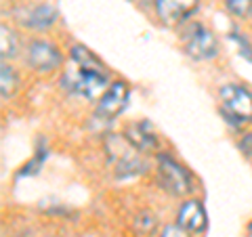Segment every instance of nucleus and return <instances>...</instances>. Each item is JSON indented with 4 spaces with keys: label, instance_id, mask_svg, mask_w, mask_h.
<instances>
[{
    "label": "nucleus",
    "instance_id": "20e7f679",
    "mask_svg": "<svg viewBox=\"0 0 252 237\" xmlns=\"http://www.w3.org/2000/svg\"><path fill=\"white\" fill-rule=\"evenodd\" d=\"M158 162H160L158 177H160L162 185L166 187L170 193L187 195L189 191H191V178H189V175L183 168H181L175 160H170L168 155H160V157H158Z\"/></svg>",
    "mask_w": 252,
    "mask_h": 237
},
{
    "label": "nucleus",
    "instance_id": "9d476101",
    "mask_svg": "<svg viewBox=\"0 0 252 237\" xmlns=\"http://www.w3.org/2000/svg\"><path fill=\"white\" fill-rule=\"evenodd\" d=\"M126 139L130 141V145L139 149V151H154V149L158 147V137H156V132L152 128V124L149 122H135V124H130L128 128H126Z\"/></svg>",
    "mask_w": 252,
    "mask_h": 237
},
{
    "label": "nucleus",
    "instance_id": "dca6fc26",
    "mask_svg": "<svg viewBox=\"0 0 252 237\" xmlns=\"http://www.w3.org/2000/svg\"><path fill=\"white\" fill-rule=\"evenodd\" d=\"M160 237H189V231H185V229L179 227V225H168V227L162 231Z\"/></svg>",
    "mask_w": 252,
    "mask_h": 237
},
{
    "label": "nucleus",
    "instance_id": "39448f33",
    "mask_svg": "<svg viewBox=\"0 0 252 237\" xmlns=\"http://www.w3.org/2000/svg\"><path fill=\"white\" fill-rule=\"evenodd\" d=\"M128 94H130L128 84L126 82H114L112 86H109V90L97 103L94 118H97V120H109L112 122L114 118L126 107V103H128Z\"/></svg>",
    "mask_w": 252,
    "mask_h": 237
},
{
    "label": "nucleus",
    "instance_id": "f3484780",
    "mask_svg": "<svg viewBox=\"0 0 252 237\" xmlns=\"http://www.w3.org/2000/svg\"><path fill=\"white\" fill-rule=\"evenodd\" d=\"M242 149L246 155H252V134H248V137H244L242 141Z\"/></svg>",
    "mask_w": 252,
    "mask_h": 237
},
{
    "label": "nucleus",
    "instance_id": "6e6552de",
    "mask_svg": "<svg viewBox=\"0 0 252 237\" xmlns=\"http://www.w3.org/2000/svg\"><path fill=\"white\" fill-rule=\"evenodd\" d=\"M177 225L183 227L185 231L189 233H200L206 229V210L200 202H185L179 210V216H177Z\"/></svg>",
    "mask_w": 252,
    "mask_h": 237
},
{
    "label": "nucleus",
    "instance_id": "2eb2a0df",
    "mask_svg": "<svg viewBox=\"0 0 252 237\" xmlns=\"http://www.w3.org/2000/svg\"><path fill=\"white\" fill-rule=\"evenodd\" d=\"M223 2L227 9L233 15H238V17H244V15L252 9V0H223Z\"/></svg>",
    "mask_w": 252,
    "mask_h": 237
},
{
    "label": "nucleus",
    "instance_id": "f03ea898",
    "mask_svg": "<svg viewBox=\"0 0 252 237\" xmlns=\"http://www.w3.org/2000/svg\"><path fill=\"white\" fill-rule=\"evenodd\" d=\"M220 103L225 116L235 124L252 122V94L238 84H227L220 89Z\"/></svg>",
    "mask_w": 252,
    "mask_h": 237
},
{
    "label": "nucleus",
    "instance_id": "0eeeda50",
    "mask_svg": "<svg viewBox=\"0 0 252 237\" xmlns=\"http://www.w3.org/2000/svg\"><path fill=\"white\" fill-rule=\"evenodd\" d=\"M28 61H30L32 67L38 69V72H51V69H55L61 63V55L53 44L38 40L30 46Z\"/></svg>",
    "mask_w": 252,
    "mask_h": 237
},
{
    "label": "nucleus",
    "instance_id": "423d86ee",
    "mask_svg": "<svg viewBox=\"0 0 252 237\" xmlns=\"http://www.w3.org/2000/svg\"><path fill=\"white\" fill-rule=\"evenodd\" d=\"M198 2L200 0H156V13L164 23L175 26L198 9Z\"/></svg>",
    "mask_w": 252,
    "mask_h": 237
},
{
    "label": "nucleus",
    "instance_id": "1a4fd4ad",
    "mask_svg": "<svg viewBox=\"0 0 252 237\" xmlns=\"http://www.w3.org/2000/svg\"><path fill=\"white\" fill-rule=\"evenodd\" d=\"M187 55L193 59H210L217 55V40L208 30L195 28L187 40Z\"/></svg>",
    "mask_w": 252,
    "mask_h": 237
},
{
    "label": "nucleus",
    "instance_id": "ddd939ff",
    "mask_svg": "<svg viewBox=\"0 0 252 237\" xmlns=\"http://www.w3.org/2000/svg\"><path fill=\"white\" fill-rule=\"evenodd\" d=\"M19 86V78L17 74H15V69L11 65H2V72H0V90H2V97L9 99L15 94V90H17Z\"/></svg>",
    "mask_w": 252,
    "mask_h": 237
},
{
    "label": "nucleus",
    "instance_id": "f8f14e48",
    "mask_svg": "<svg viewBox=\"0 0 252 237\" xmlns=\"http://www.w3.org/2000/svg\"><path fill=\"white\" fill-rule=\"evenodd\" d=\"M72 59L76 61V65L80 69H89V72H99V74H103V69H105L103 63H101V59H97L82 44H76L72 49Z\"/></svg>",
    "mask_w": 252,
    "mask_h": 237
},
{
    "label": "nucleus",
    "instance_id": "4468645a",
    "mask_svg": "<svg viewBox=\"0 0 252 237\" xmlns=\"http://www.w3.org/2000/svg\"><path fill=\"white\" fill-rule=\"evenodd\" d=\"M0 55H2V59L6 57H13L15 51H17V40H15V34L9 30V28H0Z\"/></svg>",
    "mask_w": 252,
    "mask_h": 237
},
{
    "label": "nucleus",
    "instance_id": "9b49d317",
    "mask_svg": "<svg viewBox=\"0 0 252 237\" xmlns=\"http://www.w3.org/2000/svg\"><path fill=\"white\" fill-rule=\"evenodd\" d=\"M55 19H57V11H55L53 6H49V4H40V6H36L34 11L28 13V17L23 19V23H26L28 28L44 30V28L53 26Z\"/></svg>",
    "mask_w": 252,
    "mask_h": 237
},
{
    "label": "nucleus",
    "instance_id": "7ed1b4c3",
    "mask_svg": "<svg viewBox=\"0 0 252 237\" xmlns=\"http://www.w3.org/2000/svg\"><path fill=\"white\" fill-rule=\"evenodd\" d=\"M63 86L72 92L82 94L86 99H94L99 92L105 90L107 78L105 74L89 72V69H78V72H69L63 76Z\"/></svg>",
    "mask_w": 252,
    "mask_h": 237
},
{
    "label": "nucleus",
    "instance_id": "f257e3e1",
    "mask_svg": "<svg viewBox=\"0 0 252 237\" xmlns=\"http://www.w3.org/2000/svg\"><path fill=\"white\" fill-rule=\"evenodd\" d=\"M105 149H107V157L112 160L118 177H130V175H139V172L145 170V164L135 153L139 149L132 147L128 139L120 137V134H109L105 141Z\"/></svg>",
    "mask_w": 252,
    "mask_h": 237
}]
</instances>
